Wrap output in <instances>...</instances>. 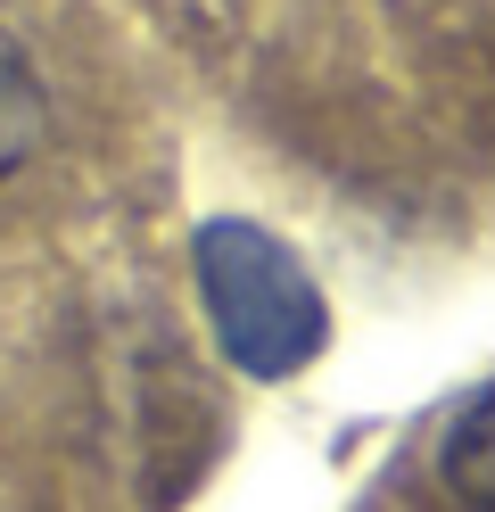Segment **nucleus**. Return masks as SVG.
<instances>
[{
  "instance_id": "f03ea898",
  "label": "nucleus",
  "mask_w": 495,
  "mask_h": 512,
  "mask_svg": "<svg viewBox=\"0 0 495 512\" xmlns=\"http://www.w3.org/2000/svg\"><path fill=\"white\" fill-rule=\"evenodd\" d=\"M42 141H50V91H42V67H33L25 42L0 25V182L25 174Z\"/></svg>"
},
{
  "instance_id": "7ed1b4c3",
  "label": "nucleus",
  "mask_w": 495,
  "mask_h": 512,
  "mask_svg": "<svg viewBox=\"0 0 495 512\" xmlns=\"http://www.w3.org/2000/svg\"><path fill=\"white\" fill-rule=\"evenodd\" d=\"M438 479H446V496H454V504L495 512V380H487V389H479V397L446 422Z\"/></svg>"
},
{
  "instance_id": "f257e3e1",
  "label": "nucleus",
  "mask_w": 495,
  "mask_h": 512,
  "mask_svg": "<svg viewBox=\"0 0 495 512\" xmlns=\"http://www.w3.org/2000/svg\"><path fill=\"white\" fill-rule=\"evenodd\" d=\"M198 298H207V323L223 339V356L256 372V380H289L297 364L322 356L330 339V306L314 290V273L248 215H215L198 232Z\"/></svg>"
}]
</instances>
